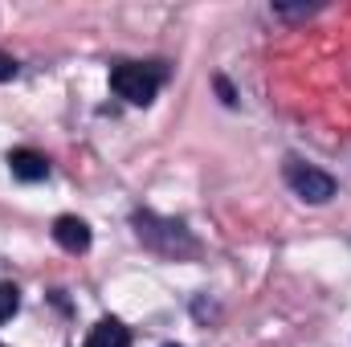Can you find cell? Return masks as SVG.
Here are the masks:
<instances>
[{
  "mask_svg": "<svg viewBox=\"0 0 351 347\" xmlns=\"http://www.w3.org/2000/svg\"><path fill=\"white\" fill-rule=\"evenodd\" d=\"M135 233L143 246H152L156 254H168V258H192L200 246L196 237L184 229V221H172V217H156V213H135L131 217Z\"/></svg>",
  "mask_w": 351,
  "mask_h": 347,
  "instance_id": "cell-1",
  "label": "cell"
},
{
  "mask_svg": "<svg viewBox=\"0 0 351 347\" xmlns=\"http://www.w3.org/2000/svg\"><path fill=\"white\" fill-rule=\"evenodd\" d=\"M8 168H12L16 180L37 184V180L49 176V160H45L41 152H33V147H16V152H8Z\"/></svg>",
  "mask_w": 351,
  "mask_h": 347,
  "instance_id": "cell-5",
  "label": "cell"
},
{
  "mask_svg": "<svg viewBox=\"0 0 351 347\" xmlns=\"http://www.w3.org/2000/svg\"><path fill=\"white\" fill-rule=\"evenodd\" d=\"M217 90H221V98H225V102H229V106H233V102H237V94H233V86H229V82H225V78H217Z\"/></svg>",
  "mask_w": 351,
  "mask_h": 347,
  "instance_id": "cell-10",
  "label": "cell"
},
{
  "mask_svg": "<svg viewBox=\"0 0 351 347\" xmlns=\"http://www.w3.org/2000/svg\"><path fill=\"white\" fill-rule=\"evenodd\" d=\"M315 8H319V4H294V8H290V4H274L278 16H306V12H315Z\"/></svg>",
  "mask_w": 351,
  "mask_h": 347,
  "instance_id": "cell-8",
  "label": "cell"
},
{
  "mask_svg": "<svg viewBox=\"0 0 351 347\" xmlns=\"http://www.w3.org/2000/svg\"><path fill=\"white\" fill-rule=\"evenodd\" d=\"M286 184H290L294 196H302L306 204H327V200L335 196V180L327 172H319V168H311V164H302V160H290V164H286Z\"/></svg>",
  "mask_w": 351,
  "mask_h": 347,
  "instance_id": "cell-3",
  "label": "cell"
},
{
  "mask_svg": "<svg viewBox=\"0 0 351 347\" xmlns=\"http://www.w3.org/2000/svg\"><path fill=\"white\" fill-rule=\"evenodd\" d=\"M0 347H4V344H0Z\"/></svg>",
  "mask_w": 351,
  "mask_h": 347,
  "instance_id": "cell-12",
  "label": "cell"
},
{
  "mask_svg": "<svg viewBox=\"0 0 351 347\" xmlns=\"http://www.w3.org/2000/svg\"><path fill=\"white\" fill-rule=\"evenodd\" d=\"M53 241L66 254H86L90 250V225L82 217H58L53 221Z\"/></svg>",
  "mask_w": 351,
  "mask_h": 347,
  "instance_id": "cell-4",
  "label": "cell"
},
{
  "mask_svg": "<svg viewBox=\"0 0 351 347\" xmlns=\"http://www.w3.org/2000/svg\"><path fill=\"white\" fill-rule=\"evenodd\" d=\"M168 347H176V344H168Z\"/></svg>",
  "mask_w": 351,
  "mask_h": 347,
  "instance_id": "cell-11",
  "label": "cell"
},
{
  "mask_svg": "<svg viewBox=\"0 0 351 347\" xmlns=\"http://www.w3.org/2000/svg\"><path fill=\"white\" fill-rule=\"evenodd\" d=\"M127 344H131V331L119 319H102L86 339V347H127Z\"/></svg>",
  "mask_w": 351,
  "mask_h": 347,
  "instance_id": "cell-6",
  "label": "cell"
},
{
  "mask_svg": "<svg viewBox=\"0 0 351 347\" xmlns=\"http://www.w3.org/2000/svg\"><path fill=\"white\" fill-rule=\"evenodd\" d=\"M16 311H21V290H16L12 282H4V286H0V323H8Z\"/></svg>",
  "mask_w": 351,
  "mask_h": 347,
  "instance_id": "cell-7",
  "label": "cell"
},
{
  "mask_svg": "<svg viewBox=\"0 0 351 347\" xmlns=\"http://www.w3.org/2000/svg\"><path fill=\"white\" fill-rule=\"evenodd\" d=\"M160 82H164V70L143 66V62H123V66L110 70V90H114L119 98L135 102V106H147V102L156 98Z\"/></svg>",
  "mask_w": 351,
  "mask_h": 347,
  "instance_id": "cell-2",
  "label": "cell"
},
{
  "mask_svg": "<svg viewBox=\"0 0 351 347\" xmlns=\"http://www.w3.org/2000/svg\"><path fill=\"white\" fill-rule=\"evenodd\" d=\"M8 78H16V62L8 53H0V82H8Z\"/></svg>",
  "mask_w": 351,
  "mask_h": 347,
  "instance_id": "cell-9",
  "label": "cell"
}]
</instances>
